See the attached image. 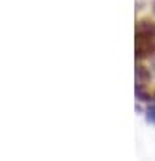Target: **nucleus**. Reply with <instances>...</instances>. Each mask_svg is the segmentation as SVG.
<instances>
[{"instance_id": "nucleus-2", "label": "nucleus", "mask_w": 155, "mask_h": 161, "mask_svg": "<svg viewBox=\"0 0 155 161\" xmlns=\"http://www.w3.org/2000/svg\"><path fill=\"white\" fill-rule=\"evenodd\" d=\"M149 78H151L149 70H147L146 66L138 64V66H136V84H147V80H149Z\"/></svg>"}, {"instance_id": "nucleus-3", "label": "nucleus", "mask_w": 155, "mask_h": 161, "mask_svg": "<svg viewBox=\"0 0 155 161\" xmlns=\"http://www.w3.org/2000/svg\"><path fill=\"white\" fill-rule=\"evenodd\" d=\"M136 99L138 101H151V95L146 91V84H136Z\"/></svg>"}, {"instance_id": "nucleus-4", "label": "nucleus", "mask_w": 155, "mask_h": 161, "mask_svg": "<svg viewBox=\"0 0 155 161\" xmlns=\"http://www.w3.org/2000/svg\"><path fill=\"white\" fill-rule=\"evenodd\" d=\"M153 74H155V61H153Z\"/></svg>"}, {"instance_id": "nucleus-1", "label": "nucleus", "mask_w": 155, "mask_h": 161, "mask_svg": "<svg viewBox=\"0 0 155 161\" xmlns=\"http://www.w3.org/2000/svg\"><path fill=\"white\" fill-rule=\"evenodd\" d=\"M155 55V25L147 19L136 23V59Z\"/></svg>"}]
</instances>
